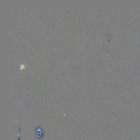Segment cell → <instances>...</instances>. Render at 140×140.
I'll list each match as a JSON object with an SVG mask.
<instances>
[{"instance_id":"6da1fadb","label":"cell","mask_w":140,"mask_h":140,"mask_svg":"<svg viewBox=\"0 0 140 140\" xmlns=\"http://www.w3.org/2000/svg\"><path fill=\"white\" fill-rule=\"evenodd\" d=\"M36 137L39 139H42L44 137V132L42 129L40 127L36 128Z\"/></svg>"}]
</instances>
